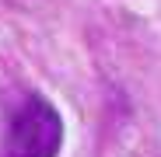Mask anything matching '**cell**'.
<instances>
[{
	"mask_svg": "<svg viewBox=\"0 0 161 157\" xmlns=\"http://www.w3.org/2000/svg\"><path fill=\"white\" fill-rule=\"evenodd\" d=\"M63 140V122L53 105L28 91L7 115L4 136H0V157H56Z\"/></svg>",
	"mask_w": 161,
	"mask_h": 157,
	"instance_id": "1",
	"label": "cell"
}]
</instances>
